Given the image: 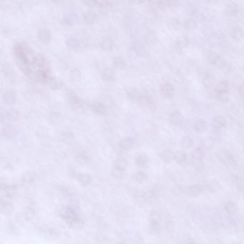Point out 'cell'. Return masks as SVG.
I'll list each match as a JSON object with an SVG mask.
<instances>
[{
  "mask_svg": "<svg viewBox=\"0 0 244 244\" xmlns=\"http://www.w3.org/2000/svg\"><path fill=\"white\" fill-rule=\"evenodd\" d=\"M67 45L70 49H77L79 47V42L75 37H70L67 39Z\"/></svg>",
  "mask_w": 244,
  "mask_h": 244,
  "instance_id": "28",
  "label": "cell"
},
{
  "mask_svg": "<svg viewBox=\"0 0 244 244\" xmlns=\"http://www.w3.org/2000/svg\"><path fill=\"white\" fill-rule=\"evenodd\" d=\"M183 120V117L179 111H173L170 115L169 121L173 125H179Z\"/></svg>",
  "mask_w": 244,
  "mask_h": 244,
  "instance_id": "8",
  "label": "cell"
},
{
  "mask_svg": "<svg viewBox=\"0 0 244 244\" xmlns=\"http://www.w3.org/2000/svg\"><path fill=\"white\" fill-rule=\"evenodd\" d=\"M78 17L75 13H70L62 18V22L65 25H73L77 21Z\"/></svg>",
  "mask_w": 244,
  "mask_h": 244,
  "instance_id": "18",
  "label": "cell"
},
{
  "mask_svg": "<svg viewBox=\"0 0 244 244\" xmlns=\"http://www.w3.org/2000/svg\"><path fill=\"white\" fill-rule=\"evenodd\" d=\"M19 117V112L15 109H11L9 110L4 111L1 112V118L2 122H13L17 120Z\"/></svg>",
  "mask_w": 244,
  "mask_h": 244,
  "instance_id": "2",
  "label": "cell"
},
{
  "mask_svg": "<svg viewBox=\"0 0 244 244\" xmlns=\"http://www.w3.org/2000/svg\"><path fill=\"white\" fill-rule=\"evenodd\" d=\"M203 155H204V152L201 148H195L193 153H192V156H193L194 160H201V159L203 158Z\"/></svg>",
  "mask_w": 244,
  "mask_h": 244,
  "instance_id": "33",
  "label": "cell"
},
{
  "mask_svg": "<svg viewBox=\"0 0 244 244\" xmlns=\"http://www.w3.org/2000/svg\"><path fill=\"white\" fill-rule=\"evenodd\" d=\"M112 175H113L115 178H118V179H122L124 177V171L115 168L112 170Z\"/></svg>",
  "mask_w": 244,
  "mask_h": 244,
  "instance_id": "41",
  "label": "cell"
},
{
  "mask_svg": "<svg viewBox=\"0 0 244 244\" xmlns=\"http://www.w3.org/2000/svg\"><path fill=\"white\" fill-rule=\"evenodd\" d=\"M92 109H93V111L95 114L100 115H105L106 113V111H107V109H106L105 105L102 104V102H94L92 105Z\"/></svg>",
  "mask_w": 244,
  "mask_h": 244,
  "instance_id": "14",
  "label": "cell"
},
{
  "mask_svg": "<svg viewBox=\"0 0 244 244\" xmlns=\"http://www.w3.org/2000/svg\"><path fill=\"white\" fill-rule=\"evenodd\" d=\"M220 158L223 162H224L225 163L227 164V165H233L236 163L235 159H234V156L232 155L231 153H230L229 152L227 151H225L220 155Z\"/></svg>",
  "mask_w": 244,
  "mask_h": 244,
  "instance_id": "20",
  "label": "cell"
},
{
  "mask_svg": "<svg viewBox=\"0 0 244 244\" xmlns=\"http://www.w3.org/2000/svg\"><path fill=\"white\" fill-rule=\"evenodd\" d=\"M181 147L183 148H185V149H189V148H191L193 145V140L190 137V136H184V137H182V139L181 140Z\"/></svg>",
  "mask_w": 244,
  "mask_h": 244,
  "instance_id": "27",
  "label": "cell"
},
{
  "mask_svg": "<svg viewBox=\"0 0 244 244\" xmlns=\"http://www.w3.org/2000/svg\"><path fill=\"white\" fill-rule=\"evenodd\" d=\"M225 210L230 215H234L238 211V207L237 204L234 201H227L225 204Z\"/></svg>",
  "mask_w": 244,
  "mask_h": 244,
  "instance_id": "15",
  "label": "cell"
},
{
  "mask_svg": "<svg viewBox=\"0 0 244 244\" xmlns=\"http://www.w3.org/2000/svg\"><path fill=\"white\" fill-rule=\"evenodd\" d=\"M100 47L105 51H110L113 48V42L109 38H105L101 41Z\"/></svg>",
  "mask_w": 244,
  "mask_h": 244,
  "instance_id": "29",
  "label": "cell"
},
{
  "mask_svg": "<svg viewBox=\"0 0 244 244\" xmlns=\"http://www.w3.org/2000/svg\"><path fill=\"white\" fill-rule=\"evenodd\" d=\"M230 34L234 40H241L244 37V30L240 26H234L231 29Z\"/></svg>",
  "mask_w": 244,
  "mask_h": 244,
  "instance_id": "4",
  "label": "cell"
},
{
  "mask_svg": "<svg viewBox=\"0 0 244 244\" xmlns=\"http://www.w3.org/2000/svg\"><path fill=\"white\" fill-rule=\"evenodd\" d=\"M49 87L54 90L59 89L61 87V82L56 79H51L49 82Z\"/></svg>",
  "mask_w": 244,
  "mask_h": 244,
  "instance_id": "39",
  "label": "cell"
},
{
  "mask_svg": "<svg viewBox=\"0 0 244 244\" xmlns=\"http://www.w3.org/2000/svg\"><path fill=\"white\" fill-rule=\"evenodd\" d=\"M112 64H113L114 67H115L116 68L118 69H123L125 68V62L123 60V59L122 57H115L113 59H112Z\"/></svg>",
  "mask_w": 244,
  "mask_h": 244,
  "instance_id": "32",
  "label": "cell"
},
{
  "mask_svg": "<svg viewBox=\"0 0 244 244\" xmlns=\"http://www.w3.org/2000/svg\"><path fill=\"white\" fill-rule=\"evenodd\" d=\"M68 102L73 108H77L80 106L81 100L77 95L74 93H70L68 96Z\"/></svg>",
  "mask_w": 244,
  "mask_h": 244,
  "instance_id": "19",
  "label": "cell"
},
{
  "mask_svg": "<svg viewBox=\"0 0 244 244\" xmlns=\"http://www.w3.org/2000/svg\"><path fill=\"white\" fill-rule=\"evenodd\" d=\"M2 100L6 104H13L16 101V96L12 91H5L2 95Z\"/></svg>",
  "mask_w": 244,
  "mask_h": 244,
  "instance_id": "22",
  "label": "cell"
},
{
  "mask_svg": "<svg viewBox=\"0 0 244 244\" xmlns=\"http://www.w3.org/2000/svg\"><path fill=\"white\" fill-rule=\"evenodd\" d=\"M188 159L187 154L184 151H178L175 153L174 154V160L179 165H183L186 162Z\"/></svg>",
  "mask_w": 244,
  "mask_h": 244,
  "instance_id": "17",
  "label": "cell"
},
{
  "mask_svg": "<svg viewBox=\"0 0 244 244\" xmlns=\"http://www.w3.org/2000/svg\"><path fill=\"white\" fill-rule=\"evenodd\" d=\"M214 145V142L213 141V140L211 138H208L205 139L203 142V148H206L207 150H211V148H213Z\"/></svg>",
  "mask_w": 244,
  "mask_h": 244,
  "instance_id": "38",
  "label": "cell"
},
{
  "mask_svg": "<svg viewBox=\"0 0 244 244\" xmlns=\"http://www.w3.org/2000/svg\"><path fill=\"white\" fill-rule=\"evenodd\" d=\"M220 185H219L217 182L215 181H213V182H211L208 185V190H210L211 192H215L218 190L220 189Z\"/></svg>",
  "mask_w": 244,
  "mask_h": 244,
  "instance_id": "40",
  "label": "cell"
},
{
  "mask_svg": "<svg viewBox=\"0 0 244 244\" xmlns=\"http://www.w3.org/2000/svg\"><path fill=\"white\" fill-rule=\"evenodd\" d=\"M160 91L162 95L167 98H170L174 93V87L170 82H165L161 85Z\"/></svg>",
  "mask_w": 244,
  "mask_h": 244,
  "instance_id": "10",
  "label": "cell"
},
{
  "mask_svg": "<svg viewBox=\"0 0 244 244\" xmlns=\"http://www.w3.org/2000/svg\"><path fill=\"white\" fill-rule=\"evenodd\" d=\"M17 133L16 128L12 125H5L1 129V135L7 139H11L15 137Z\"/></svg>",
  "mask_w": 244,
  "mask_h": 244,
  "instance_id": "5",
  "label": "cell"
},
{
  "mask_svg": "<svg viewBox=\"0 0 244 244\" xmlns=\"http://www.w3.org/2000/svg\"><path fill=\"white\" fill-rule=\"evenodd\" d=\"M215 80V77L212 74H211V73H208V74L205 75L204 77H203V83L205 85V87H207V88H210V87L214 85Z\"/></svg>",
  "mask_w": 244,
  "mask_h": 244,
  "instance_id": "24",
  "label": "cell"
},
{
  "mask_svg": "<svg viewBox=\"0 0 244 244\" xmlns=\"http://www.w3.org/2000/svg\"><path fill=\"white\" fill-rule=\"evenodd\" d=\"M217 94L218 95H227L229 92V84L226 81H221L218 82L215 87Z\"/></svg>",
  "mask_w": 244,
  "mask_h": 244,
  "instance_id": "12",
  "label": "cell"
},
{
  "mask_svg": "<svg viewBox=\"0 0 244 244\" xmlns=\"http://www.w3.org/2000/svg\"><path fill=\"white\" fill-rule=\"evenodd\" d=\"M78 181L83 185H87L90 183V176L87 174H79L77 178Z\"/></svg>",
  "mask_w": 244,
  "mask_h": 244,
  "instance_id": "35",
  "label": "cell"
},
{
  "mask_svg": "<svg viewBox=\"0 0 244 244\" xmlns=\"http://www.w3.org/2000/svg\"><path fill=\"white\" fill-rule=\"evenodd\" d=\"M208 123L203 119H198L194 123L193 129L197 132H203L207 130Z\"/></svg>",
  "mask_w": 244,
  "mask_h": 244,
  "instance_id": "11",
  "label": "cell"
},
{
  "mask_svg": "<svg viewBox=\"0 0 244 244\" xmlns=\"http://www.w3.org/2000/svg\"><path fill=\"white\" fill-rule=\"evenodd\" d=\"M202 192V188L198 185H192L189 186L187 189V193L190 196L197 197Z\"/></svg>",
  "mask_w": 244,
  "mask_h": 244,
  "instance_id": "25",
  "label": "cell"
},
{
  "mask_svg": "<svg viewBox=\"0 0 244 244\" xmlns=\"http://www.w3.org/2000/svg\"><path fill=\"white\" fill-rule=\"evenodd\" d=\"M189 39L188 37L185 35L178 36L176 40V45L177 47L179 48H185L187 47L189 45Z\"/></svg>",
  "mask_w": 244,
  "mask_h": 244,
  "instance_id": "23",
  "label": "cell"
},
{
  "mask_svg": "<svg viewBox=\"0 0 244 244\" xmlns=\"http://www.w3.org/2000/svg\"><path fill=\"white\" fill-rule=\"evenodd\" d=\"M219 100H220L221 102H227L228 100V96L227 95H218Z\"/></svg>",
  "mask_w": 244,
  "mask_h": 244,
  "instance_id": "42",
  "label": "cell"
},
{
  "mask_svg": "<svg viewBox=\"0 0 244 244\" xmlns=\"http://www.w3.org/2000/svg\"><path fill=\"white\" fill-rule=\"evenodd\" d=\"M37 38L43 43H48L51 40V33L49 29L46 28L40 29L37 32Z\"/></svg>",
  "mask_w": 244,
  "mask_h": 244,
  "instance_id": "7",
  "label": "cell"
},
{
  "mask_svg": "<svg viewBox=\"0 0 244 244\" xmlns=\"http://www.w3.org/2000/svg\"><path fill=\"white\" fill-rule=\"evenodd\" d=\"M169 26L172 29H177L181 26V22L176 18H173L169 21Z\"/></svg>",
  "mask_w": 244,
  "mask_h": 244,
  "instance_id": "37",
  "label": "cell"
},
{
  "mask_svg": "<svg viewBox=\"0 0 244 244\" xmlns=\"http://www.w3.org/2000/svg\"><path fill=\"white\" fill-rule=\"evenodd\" d=\"M119 244H126V243H120Z\"/></svg>",
  "mask_w": 244,
  "mask_h": 244,
  "instance_id": "45",
  "label": "cell"
},
{
  "mask_svg": "<svg viewBox=\"0 0 244 244\" xmlns=\"http://www.w3.org/2000/svg\"><path fill=\"white\" fill-rule=\"evenodd\" d=\"M174 154L175 153H173L171 150L166 149L161 152L160 157L162 161L167 163H170L172 160H174Z\"/></svg>",
  "mask_w": 244,
  "mask_h": 244,
  "instance_id": "13",
  "label": "cell"
},
{
  "mask_svg": "<svg viewBox=\"0 0 244 244\" xmlns=\"http://www.w3.org/2000/svg\"><path fill=\"white\" fill-rule=\"evenodd\" d=\"M97 18H98V15L93 11H87L84 12L83 15V20L87 24H93L96 21Z\"/></svg>",
  "mask_w": 244,
  "mask_h": 244,
  "instance_id": "21",
  "label": "cell"
},
{
  "mask_svg": "<svg viewBox=\"0 0 244 244\" xmlns=\"http://www.w3.org/2000/svg\"><path fill=\"white\" fill-rule=\"evenodd\" d=\"M1 212L4 213V214H9L13 211V206L9 203H5L4 204H1Z\"/></svg>",
  "mask_w": 244,
  "mask_h": 244,
  "instance_id": "36",
  "label": "cell"
},
{
  "mask_svg": "<svg viewBox=\"0 0 244 244\" xmlns=\"http://www.w3.org/2000/svg\"><path fill=\"white\" fill-rule=\"evenodd\" d=\"M102 78L105 81L111 82V81L114 80V79H115V73H114L113 70L112 69L105 68L102 71Z\"/></svg>",
  "mask_w": 244,
  "mask_h": 244,
  "instance_id": "26",
  "label": "cell"
},
{
  "mask_svg": "<svg viewBox=\"0 0 244 244\" xmlns=\"http://www.w3.org/2000/svg\"><path fill=\"white\" fill-rule=\"evenodd\" d=\"M128 165V162L125 158H118L115 161V168L118 169V170L125 171Z\"/></svg>",
  "mask_w": 244,
  "mask_h": 244,
  "instance_id": "30",
  "label": "cell"
},
{
  "mask_svg": "<svg viewBox=\"0 0 244 244\" xmlns=\"http://www.w3.org/2000/svg\"><path fill=\"white\" fill-rule=\"evenodd\" d=\"M224 11L228 15H230V16H234V15H237L239 12L238 4H236L234 1H231V2L226 4Z\"/></svg>",
  "mask_w": 244,
  "mask_h": 244,
  "instance_id": "9",
  "label": "cell"
},
{
  "mask_svg": "<svg viewBox=\"0 0 244 244\" xmlns=\"http://www.w3.org/2000/svg\"><path fill=\"white\" fill-rule=\"evenodd\" d=\"M238 93L241 96L244 97V83L241 84L238 87Z\"/></svg>",
  "mask_w": 244,
  "mask_h": 244,
  "instance_id": "43",
  "label": "cell"
},
{
  "mask_svg": "<svg viewBox=\"0 0 244 244\" xmlns=\"http://www.w3.org/2000/svg\"><path fill=\"white\" fill-rule=\"evenodd\" d=\"M148 156L145 153H139V154H137L135 158V162L136 165H138L139 167H145L147 165H148Z\"/></svg>",
  "mask_w": 244,
  "mask_h": 244,
  "instance_id": "16",
  "label": "cell"
},
{
  "mask_svg": "<svg viewBox=\"0 0 244 244\" xmlns=\"http://www.w3.org/2000/svg\"><path fill=\"white\" fill-rule=\"evenodd\" d=\"M126 95L129 99L132 100H136L138 98H140V95L139 93V91L135 88H130L126 91Z\"/></svg>",
  "mask_w": 244,
  "mask_h": 244,
  "instance_id": "31",
  "label": "cell"
},
{
  "mask_svg": "<svg viewBox=\"0 0 244 244\" xmlns=\"http://www.w3.org/2000/svg\"><path fill=\"white\" fill-rule=\"evenodd\" d=\"M227 125V121L223 115H216L213 118L212 127L213 129L221 130Z\"/></svg>",
  "mask_w": 244,
  "mask_h": 244,
  "instance_id": "3",
  "label": "cell"
},
{
  "mask_svg": "<svg viewBox=\"0 0 244 244\" xmlns=\"http://www.w3.org/2000/svg\"><path fill=\"white\" fill-rule=\"evenodd\" d=\"M134 178L137 182L138 183H143L144 181H146L147 179V174L144 173L143 171H137L134 174Z\"/></svg>",
  "mask_w": 244,
  "mask_h": 244,
  "instance_id": "34",
  "label": "cell"
},
{
  "mask_svg": "<svg viewBox=\"0 0 244 244\" xmlns=\"http://www.w3.org/2000/svg\"><path fill=\"white\" fill-rule=\"evenodd\" d=\"M234 244H240V243H234Z\"/></svg>",
  "mask_w": 244,
  "mask_h": 244,
  "instance_id": "46",
  "label": "cell"
},
{
  "mask_svg": "<svg viewBox=\"0 0 244 244\" xmlns=\"http://www.w3.org/2000/svg\"><path fill=\"white\" fill-rule=\"evenodd\" d=\"M208 60L211 65L215 66L219 69H222L226 65V62L222 57L216 52H211L208 56Z\"/></svg>",
  "mask_w": 244,
  "mask_h": 244,
  "instance_id": "1",
  "label": "cell"
},
{
  "mask_svg": "<svg viewBox=\"0 0 244 244\" xmlns=\"http://www.w3.org/2000/svg\"><path fill=\"white\" fill-rule=\"evenodd\" d=\"M184 244H195V243L191 240H188V241H186Z\"/></svg>",
  "mask_w": 244,
  "mask_h": 244,
  "instance_id": "44",
  "label": "cell"
},
{
  "mask_svg": "<svg viewBox=\"0 0 244 244\" xmlns=\"http://www.w3.org/2000/svg\"><path fill=\"white\" fill-rule=\"evenodd\" d=\"M135 140L132 137H125L120 140L118 143L119 148L124 151H128L133 147Z\"/></svg>",
  "mask_w": 244,
  "mask_h": 244,
  "instance_id": "6",
  "label": "cell"
}]
</instances>
